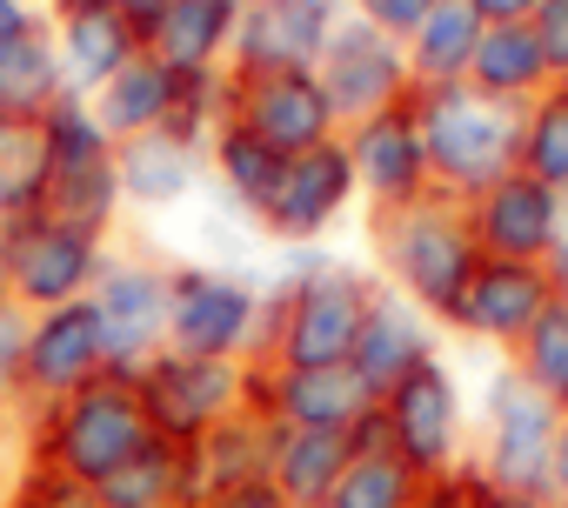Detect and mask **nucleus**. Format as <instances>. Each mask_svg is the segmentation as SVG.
I'll return each instance as SVG.
<instances>
[{
	"instance_id": "f257e3e1",
	"label": "nucleus",
	"mask_w": 568,
	"mask_h": 508,
	"mask_svg": "<svg viewBox=\"0 0 568 508\" xmlns=\"http://www.w3.org/2000/svg\"><path fill=\"white\" fill-rule=\"evenodd\" d=\"M368 227V268L402 288L442 335L481 268V247H475V227H468V201L455 194H422L415 207H395V214H362Z\"/></svg>"
},
{
	"instance_id": "f03ea898",
	"label": "nucleus",
	"mask_w": 568,
	"mask_h": 508,
	"mask_svg": "<svg viewBox=\"0 0 568 508\" xmlns=\"http://www.w3.org/2000/svg\"><path fill=\"white\" fill-rule=\"evenodd\" d=\"M148 441H154V428H148L134 375H101L21 428V461L68 475V481H88V488H108Z\"/></svg>"
},
{
	"instance_id": "7ed1b4c3",
	"label": "nucleus",
	"mask_w": 568,
	"mask_h": 508,
	"mask_svg": "<svg viewBox=\"0 0 568 508\" xmlns=\"http://www.w3.org/2000/svg\"><path fill=\"white\" fill-rule=\"evenodd\" d=\"M415 121H422L428 174L455 201H475L481 187H495L521 167V121H528L521 101H495L475 81H462V88L415 94Z\"/></svg>"
},
{
	"instance_id": "20e7f679",
	"label": "nucleus",
	"mask_w": 568,
	"mask_h": 508,
	"mask_svg": "<svg viewBox=\"0 0 568 508\" xmlns=\"http://www.w3.org/2000/svg\"><path fill=\"white\" fill-rule=\"evenodd\" d=\"M375 288H382V275L368 262L335 254L322 275H308L302 288L267 302L261 362L267 368H342V362H355V335L368 322Z\"/></svg>"
},
{
	"instance_id": "39448f33",
	"label": "nucleus",
	"mask_w": 568,
	"mask_h": 508,
	"mask_svg": "<svg viewBox=\"0 0 568 508\" xmlns=\"http://www.w3.org/2000/svg\"><path fill=\"white\" fill-rule=\"evenodd\" d=\"M561 402L541 395L535 382H521L508 362H495V375L475 388V455L468 475L508 495H548V461H555V435H561Z\"/></svg>"
},
{
	"instance_id": "423d86ee",
	"label": "nucleus",
	"mask_w": 568,
	"mask_h": 508,
	"mask_svg": "<svg viewBox=\"0 0 568 508\" xmlns=\"http://www.w3.org/2000/svg\"><path fill=\"white\" fill-rule=\"evenodd\" d=\"M382 421H388L395 455L422 481L468 475V455H475V388L462 382V368L448 362V348L428 355L422 368H408L382 395Z\"/></svg>"
},
{
	"instance_id": "0eeeda50",
	"label": "nucleus",
	"mask_w": 568,
	"mask_h": 508,
	"mask_svg": "<svg viewBox=\"0 0 568 508\" xmlns=\"http://www.w3.org/2000/svg\"><path fill=\"white\" fill-rule=\"evenodd\" d=\"M267 335V295L254 268L234 262H174L168 295V348L207 355V362H261Z\"/></svg>"
},
{
	"instance_id": "6e6552de",
	"label": "nucleus",
	"mask_w": 568,
	"mask_h": 508,
	"mask_svg": "<svg viewBox=\"0 0 568 508\" xmlns=\"http://www.w3.org/2000/svg\"><path fill=\"white\" fill-rule=\"evenodd\" d=\"M34 214L88 227L101 241H114L128 194H121V148L101 134V121L88 114V101H61L48 114V187L34 201Z\"/></svg>"
},
{
	"instance_id": "1a4fd4ad",
	"label": "nucleus",
	"mask_w": 568,
	"mask_h": 508,
	"mask_svg": "<svg viewBox=\"0 0 568 508\" xmlns=\"http://www.w3.org/2000/svg\"><path fill=\"white\" fill-rule=\"evenodd\" d=\"M134 388H141L154 441L194 448L201 435H214L221 421L254 408V362H207V355H174L168 348L134 375Z\"/></svg>"
},
{
	"instance_id": "9d476101",
	"label": "nucleus",
	"mask_w": 568,
	"mask_h": 508,
	"mask_svg": "<svg viewBox=\"0 0 568 508\" xmlns=\"http://www.w3.org/2000/svg\"><path fill=\"white\" fill-rule=\"evenodd\" d=\"M168 295H174V262L168 254H154V247H114L108 254L88 308L101 322L114 375H141L154 355H168Z\"/></svg>"
},
{
	"instance_id": "9b49d317",
	"label": "nucleus",
	"mask_w": 568,
	"mask_h": 508,
	"mask_svg": "<svg viewBox=\"0 0 568 508\" xmlns=\"http://www.w3.org/2000/svg\"><path fill=\"white\" fill-rule=\"evenodd\" d=\"M0 241H8V288L28 315L88 302L101 268H108V254H114V241L68 227V221H48V214H8Z\"/></svg>"
},
{
	"instance_id": "f8f14e48",
	"label": "nucleus",
	"mask_w": 568,
	"mask_h": 508,
	"mask_svg": "<svg viewBox=\"0 0 568 508\" xmlns=\"http://www.w3.org/2000/svg\"><path fill=\"white\" fill-rule=\"evenodd\" d=\"M221 121H234L241 134L267 141L274 154H308L322 141H342V121L322 94V81L308 68L288 74H227L221 81Z\"/></svg>"
},
{
	"instance_id": "ddd939ff",
	"label": "nucleus",
	"mask_w": 568,
	"mask_h": 508,
	"mask_svg": "<svg viewBox=\"0 0 568 508\" xmlns=\"http://www.w3.org/2000/svg\"><path fill=\"white\" fill-rule=\"evenodd\" d=\"M315 81H322V94H328L342 134L362 128V121H375V114H388V108H402V101H415L408 48L388 41V34H375V28L355 21V14L335 21L328 48H322V61H315Z\"/></svg>"
},
{
	"instance_id": "4468645a",
	"label": "nucleus",
	"mask_w": 568,
	"mask_h": 508,
	"mask_svg": "<svg viewBox=\"0 0 568 508\" xmlns=\"http://www.w3.org/2000/svg\"><path fill=\"white\" fill-rule=\"evenodd\" d=\"M355 207H362L355 161H348L342 141H322V148H308L281 167V187L261 214V241L267 247H322Z\"/></svg>"
},
{
	"instance_id": "2eb2a0df",
	"label": "nucleus",
	"mask_w": 568,
	"mask_h": 508,
	"mask_svg": "<svg viewBox=\"0 0 568 508\" xmlns=\"http://www.w3.org/2000/svg\"><path fill=\"white\" fill-rule=\"evenodd\" d=\"M468 227H475V247L481 262H528V268H548V254L568 241V194H555L548 181L535 174H508L495 187H481L468 201Z\"/></svg>"
},
{
	"instance_id": "dca6fc26",
	"label": "nucleus",
	"mask_w": 568,
	"mask_h": 508,
	"mask_svg": "<svg viewBox=\"0 0 568 508\" xmlns=\"http://www.w3.org/2000/svg\"><path fill=\"white\" fill-rule=\"evenodd\" d=\"M348 161H355V194H362V214H395V207H415L422 194H435V174H428V148H422V121H415V101L362 121L342 134Z\"/></svg>"
},
{
	"instance_id": "f3484780",
	"label": "nucleus",
	"mask_w": 568,
	"mask_h": 508,
	"mask_svg": "<svg viewBox=\"0 0 568 508\" xmlns=\"http://www.w3.org/2000/svg\"><path fill=\"white\" fill-rule=\"evenodd\" d=\"M375 388L362 382L355 362L342 368H267L254 362V408L274 428H322V435H355L375 415Z\"/></svg>"
},
{
	"instance_id": "a211bd4d",
	"label": "nucleus",
	"mask_w": 568,
	"mask_h": 508,
	"mask_svg": "<svg viewBox=\"0 0 568 508\" xmlns=\"http://www.w3.org/2000/svg\"><path fill=\"white\" fill-rule=\"evenodd\" d=\"M555 308V288H548V268H528V262H481L448 335H462L468 348H488L495 362H508L521 348V335Z\"/></svg>"
},
{
	"instance_id": "6ab92c4d",
	"label": "nucleus",
	"mask_w": 568,
	"mask_h": 508,
	"mask_svg": "<svg viewBox=\"0 0 568 508\" xmlns=\"http://www.w3.org/2000/svg\"><path fill=\"white\" fill-rule=\"evenodd\" d=\"M101 375H114V368H108V342H101V322H94L88 302H68V308L34 315V342H28V408H21L14 435H21L41 408L81 395V388L101 382Z\"/></svg>"
},
{
	"instance_id": "aec40b11",
	"label": "nucleus",
	"mask_w": 568,
	"mask_h": 508,
	"mask_svg": "<svg viewBox=\"0 0 568 508\" xmlns=\"http://www.w3.org/2000/svg\"><path fill=\"white\" fill-rule=\"evenodd\" d=\"M342 14L348 8H328V0H241L227 74H288V68L315 74Z\"/></svg>"
},
{
	"instance_id": "412c9836",
	"label": "nucleus",
	"mask_w": 568,
	"mask_h": 508,
	"mask_svg": "<svg viewBox=\"0 0 568 508\" xmlns=\"http://www.w3.org/2000/svg\"><path fill=\"white\" fill-rule=\"evenodd\" d=\"M121 194H128V214H148V221L194 207L207 194V141L181 128L121 141Z\"/></svg>"
},
{
	"instance_id": "4be33fe9",
	"label": "nucleus",
	"mask_w": 568,
	"mask_h": 508,
	"mask_svg": "<svg viewBox=\"0 0 568 508\" xmlns=\"http://www.w3.org/2000/svg\"><path fill=\"white\" fill-rule=\"evenodd\" d=\"M241 28V0H168V14L141 34V48L181 81H221Z\"/></svg>"
},
{
	"instance_id": "5701e85b",
	"label": "nucleus",
	"mask_w": 568,
	"mask_h": 508,
	"mask_svg": "<svg viewBox=\"0 0 568 508\" xmlns=\"http://www.w3.org/2000/svg\"><path fill=\"white\" fill-rule=\"evenodd\" d=\"M428 355H442V328L402 295V288H375V302H368V322H362V335H355V368H362V382L375 388V395H388L408 368H422Z\"/></svg>"
},
{
	"instance_id": "b1692460",
	"label": "nucleus",
	"mask_w": 568,
	"mask_h": 508,
	"mask_svg": "<svg viewBox=\"0 0 568 508\" xmlns=\"http://www.w3.org/2000/svg\"><path fill=\"white\" fill-rule=\"evenodd\" d=\"M54 54H61L68 101H94L141 54V28L121 21L108 0H101V8H74V14H54Z\"/></svg>"
},
{
	"instance_id": "393cba45",
	"label": "nucleus",
	"mask_w": 568,
	"mask_h": 508,
	"mask_svg": "<svg viewBox=\"0 0 568 508\" xmlns=\"http://www.w3.org/2000/svg\"><path fill=\"white\" fill-rule=\"evenodd\" d=\"M348 461H355V441L322 435V428H274V441H267V481L288 508H328Z\"/></svg>"
},
{
	"instance_id": "a878e982",
	"label": "nucleus",
	"mask_w": 568,
	"mask_h": 508,
	"mask_svg": "<svg viewBox=\"0 0 568 508\" xmlns=\"http://www.w3.org/2000/svg\"><path fill=\"white\" fill-rule=\"evenodd\" d=\"M281 167H288V154H274L267 141L241 134L234 121H214V134H207V187H214L221 207H234L241 221L261 227V214H267V201L281 187Z\"/></svg>"
},
{
	"instance_id": "bb28decb",
	"label": "nucleus",
	"mask_w": 568,
	"mask_h": 508,
	"mask_svg": "<svg viewBox=\"0 0 568 508\" xmlns=\"http://www.w3.org/2000/svg\"><path fill=\"white\" fill-rule=\"evenodd\" d=\"M481 28H488V21L468 8V0H435V14H428L422 34L408 41V81H415V94H428V88H462L468 68H475Z\"/></svg>"
},
{
	"instance_id": "cd10ccee",
	"label": "nucleus",
	"mask_w": 568,
	"mask_h": 508,
	"mask_svg": "<svg viewBox=\"0 0 568 508\" xmlns=\"http://www.w3.org/2000/svg\"><path fill=\"white\" fill-rule=\"evenodd\" d=\"M468 81H475L481 94H495V101H521V108H528L535 94L555 88L548 54H541V41H535L528 21H515V28H481V48H475Z\"/></svg>"
},
{
	"instance_id": "c85d7f7f",
	"label": "nucleus",
	"mask_w": 568,
	"mask_h": 508,
	"mask_svg": "<svg viewBox=\"0 0 568 508\" xmlns=\"http://www.w3.org/2000/svg\"><path fill=\"white\" fill-rule=\"evenodd\" d=\"M61 101H68V81H61V54H54V21L0 48V114L48 121Z\"/></svg>"
},
{
	"instance_id": "c756f323",
	"label": "nucleus",
	"mask_w": 568,
	"mask_h": 508,
	"mask_svg": "<svg viewBox=\"0 0 568 508\" xmlns=\"http://www.w3.org/2000/svg\"><path fill=\"white\" fill-rule=\"evenodd\" d=\"M267 441H274V421L261 408L221 421L214 435H201L187 455H194V481H201V501L221 495V488H241V481H267Z\"/></svg>"
},
{
	"instance_id": "7c9ffc66",
	"label": "nucleus",
	"mask_w": 568,
	"mask_h": 508,
	"mask_svg": "<svg viewBox=\"0 0 568 508\" xmlns=\"http://www.w3.org/2000/svg\"><path fill=\"white\" fill-rule=\"evenodd\" d=\"M108 508H201V481H194V455L174 441H148L108 488Z\"/></svg>"
},
{
	"instance_id": "2f4dec72",
	"label": "nucleus",
	"mask_w": 568,
	"mask_h": 508,
	"mask_svg": "<svg viewBox=\"0 0 568 508\" xmlns=\"http://www.w3.org/2000/svg\"><path fill=\"white\" fill-rule=\"evenodd\" d=\"M41 187H48V121L0 114V194H8V214H34Z\"/></svg>"
},
{
	"instance_id": "473e14b6",
	"label": "nucleus",
	"mask_w": 568,
	"mask_h": 508,
	"mask_svg": "<svg viewBox=\"0 0 568 508\" xmlns=\"http://www.w3.org/2000/svg\"><path fill=\"white\" fill-rule=\"evenodd\" d=\"M422 488H428V481H422L402 455H355L348 475L335 481L328 508H415Z\"/></svg>"
},
{
	"instance_id": "72a5a7b5",
	"label": "nucleus",
	"mask_w": 568,
	"mask_h": 508,
	"mask_svg": "<svg viewBox=\"0 0 568 508\" xmlns=\"http://www.w3.org/2000/svg\"><path fill=\"white\" fill-rule=\"evenodd\" d=\"M521 174H535L555 194H568V88H548V94L528 101V121H521Z\"/></svg>"
},
{
	"instance_id": "f704fd0d",
	"label": "nucleus",
	"mask_w": 568,
	"mask_h": 508,
	"mask_svg": "<svg viewBox=\"0 0 568 508\" xmlns=\"http://www.w3.org/2000/svg\"><path fill=\"white\" fill-rule=\"evenodd\" d=\"M508 368L521 375V382H535L541 395H568V308H548L528 335H521V348L508 355Z\"/></svg>"
},
{
	"instance_id": "c9c22d12",
	"label": "nucleus",
	"mask_w": 568,
	"mask_h": 508,
	"mask_svg": "<svg viewBox=\"0 0 568 508\" xmlns=\"http://www.w3.org/2000/svg\"><path fill=\"white\" fill-rule=\"evenodd\" d=\"M28 342H34V315L21 302H0V421H21L28 408Z\"/></svg>"
},
{
	"instance_id": "e433bc0d",
	"label": "nucleus",
	"mask_w": 568,
	"mask_h": 508,
	"mask_svg": "<svg viewBox=\"0 0 568 508\" xmlns=\"http://www.w3.org/2000/svg\"><path fill=\"white\" fill-rule=\"evenodd\" d=\"M8 508H108V501L88 481H68V475H48V468H28L21 461V475L8 488Z\"/></svg>"
},
{
	"instance_id": "4c0bfd02",
	"label": "nucleus",
	"mask_w": 568,
	"mask_h": 508,
	"mask_svg": "<svg viewBox=\"0 0 568 508\" xmlns=\"http://www.w3.org/2000/svg\"><path fill=\"white\" fill-rule=\"evenodd\" d=\"M348 14L355 21H368L375 34H388V41H415L422 34V21L435 14V0H348Z\"/></svg>"
},
{
	"instance_id": "58836bf2",
	"label": "nucleus",
	"mask_w": 568,
	"mask_h": 508,
	"mask_svg": "<svg viewBox=\"0 0 568 508\" xmlns=\"http://www.w3.org/2000/svg\"><path fill=\"white\" fill-rule=\"evenodd\" d=\"M528 28H535V41H541V54H548L555 88H568V0H541V14H535Z\"/></svg>"
},
{
	"instance_id": "ea45409f",
	"label": "nucleus",
	"mask_w": 568,
	"mask_h": 508,
	"mask_svg": "<svg viewBox=\"0 0 568 508\" xmlns=\"http://www.w3.org/2000/svg\"><path fill=\"white\" fill-rule=\"evenodd\" d=\"M54 14L41 8V0H0V48L8 41H21V34H34V28H48Z\"/></svg>"
},
{
	"instance_id": "a19ab883",
	"label": "nucleus",
	"mask_w": 568,
	"mask_h": 508,
	"mask_svg": "<svg viewBox=\"0 0 568 508\" xmlns=\"http://www.w3.org/2000/svg\"><path fill=\"white\" fill-rule=\"evenodd\" d=\"M201 508H288L274 495V481H241V488H221V495H207Z\"/></svg>"
},
{
	"instance_id": "79ce46f5",
	"label": "nucleus",
	"mask_w": 568,
	"mask_h": 508,
	"mask_svg": "<svg viewBox=\"0 0 568 508\" xmlns=\"http://www.w3.org/2000/svg\"><path fill=\"white\" fill-rule=\"evenodd\" d=\"M468 508H555L548 495H508V488H488L468 475Z\"/></svg>"
},
{
	"instance_id": "37998d69",
	"label": "nucleus",
	"mask_w": 568,
	"mask_h": 508,
	"mask_svg": "<svg viewBox=\"0 0 568 508\" xmlns=\"http://www.w3.org/2000/svg\"><path fill=\"white\" fill-rule=\"evenodd\" d=\"M468 8L488 21V28H515V21H535L541 0H468Z\"/></svg>"
},
{
	"instance_id": "c03bdc74",
	"label": "nucleus",
	"mask_w": 568,
	"mask_h": 508,
	"mask_svg": "<svg viewBox=\"0 0 568 508\" xmlns=\"http://www.w3.org/2000/svg\"><path fill=\"white\" fill-rule=\"evenodd\" d=\"M548 501H555V508H568V421H561V435H555V461H548Z\"/></svg>"
},
{
	"instance_id": "a18cd8bd",
	"label": "nucleus",
	"mask_w": 568,
	"mask_h": 508,
	"mask_svg": "<svg viewBox=\"0 0 568 508\" xmlns=\"http://www.w3.org/2000/svg\"><path fill=\"white\" fill-rule=\"evenodd\" d=\"M415 508H468V475H455V481H428Z\"/></svg>"
},
{
	"instance_id": "49530a36",
	"label": "nucleus",
	"mask_w": 568,
	"mask_h": 508,
	"mask_svg": "<svg viewBox=\"0 0 568 508\" xmlns=\"http://www.w3.org/2000/svg\"><path fill=\"white\" fill-rule=\"evenodd\" d=\"M108 8H114V14H121V21H134V28H141V34H148V28H154V21H161V14H168V0H108Z\"/></svg>"
},
{
	"instance_id": "de8ad7c7",
	"label": "nucleus",
	"mask_w": 568,
	"mask_h": 508,
	"mask_svg": "<svg viewBox=\"0 0 568 508\" xmlns=\"http://www.w3.org/2000/svg\"><path fill=\"white\" fill-rule=\"evenodd\" d=\"M14 475H21V435L0 421V488H14Z\"/></svg>"
},
{
	"instance_id": "09e8293b",
	"label": "nucleus",
	"mask_w": 568,
	"mask_h": 508,
	"mask_svg": "<svg viewBox=\"0 0 568 508\" xmlns=\"http://www.w3.org/2000/svg\"><path fill=\"white\" fill-rule=\"evenodd\" d=\"M548 288H555V308H568V241L548 254Z\"/></svg>"
},
{
	"instance_id": "8fccbe9b",
	"label": "nucleus",
	"mask_w": 568,
	"mask_h": 508,
	"mask_svg": "<svg viewBox=\"0 0 568 508\" xmlns=\"http://www.w3.org/2000/svg\"><path fill=\"white\" fill-rule=\"evenodd\" d=\"M0 302H14V288H8V241H0Z\"/></svg>"
},
{
	"instance_id": "3c124183",
	"label": "nucleus",
	"mask_w": 568,
	"mask_h": 508,
	"mask_svg": "<svg viewBox=\"0 0 568 508\" xmlns=\"http://www.w3.org/2000/svg\"><path fill=\"white\" fill-rule=\"evenodd\" d=\"M0 227H8V194H0Z\"/></svg>"
},
{
	"instance_id": "603ef678",
	"label": "nucleus",
	"mask_w": 568,
	"mask_h": 508,
	"mask_svg": "<svg viewBox=\"0 0 568 508\" xmlns=\"http://www.w3.org/2000/svg\"><path fill=\"white\" fill-rule=\"evenodd\" d=\"M328 8H348V0H328Z\"/></svg>"
},
{
	"instance_id": "864d4df0",
	"label": "nucleus",
	"mask_w": 568,
	"mask_h": 508,
	"mask_svg": "<svg viewBox=\"0 0 568 508\" xmlns=\"http://www.w3.org/2000/svg\"><path fill=\"white\" fill-rule=\"evenodd\" d=\"M0 508H8V488H0Z\"/></svg>"
},
{
	"instance_id": "5fc2aeb1",
	"label": "nucleus",
	"mask_w": 568,
	"mask_h": 508,
	"mask_svg": "<svg viewBox=\"0 0 568 508\" xmlns=\"http://www.w3.org/2000/svg\"><path fill=\"white\" fill-rule=\"evenodd\" d=\"M561 415H568V395H561Z\"/></svg>"
}]
</instances>
